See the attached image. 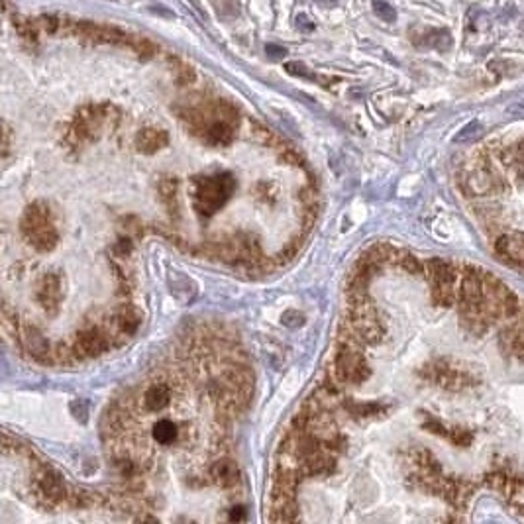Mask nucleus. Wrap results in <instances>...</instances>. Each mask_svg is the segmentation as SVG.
<instances>
[{
    "label": "nucleus",
    "instance_id": "nucleus-12",
    "mask_svg": "<svg viewBox=\"0 0 524 524\" xmlns=\"http://www.w3.org/2000/svg\"><path fill=\"white\" fill-rule=\"evenodd\" d=\"M203 140L210 146H230L234 140V126L228 120H212L203 132Z\"/></svg>",
    "mask_w": 524,
    "mask_h": 524
},
{
    "label": "nucleus",
    "instance_id": "nucleus-15",
    "mask_svg": "<svg viewBox=\"0 0 524 524\" xmlns=\"http://www.w3.org/2000/svg\"><path fill=\"white\" fill-rule=\"evenodd\" d=\"M151 436L153 440L161 446H171L173 442L179 440V426L175 424L169 419H161L153 424V430H151Z\"/></svg>",
    "mask_w": 524,
    "mask_h": 524
},
{
    "label": "nucleus",
    "instance_id": "nucleus-7",
    "mask_svg": "<svg viewBox=\"0 0 524 524\" xmlns=\"http://www.w3.org/2000/svg\"><path fill=\"white\" fill-rule=\"evenodd\" d=\"M499 183H501V179L495 175L493 167L489 165V160L485 155H479L475 163L471 165V169L466 173V189L471 194H477V196L495 193Z\"/></svg>",
    "mask_w": 524,
    "mask_h": 524
},
{
    "label": "nucleus",
    "instance_id": "nucleus-3",
    "mask_svg": "<svg viewBox=\"0 0 524 524\" xmlns=\"http://www.w3.org/2000/svg\"><path fill=\"white\" fill-rule=\"evenodd\" d=\"M424 273L432 285V298L440 307H452L457 303V269L444 260H428L424 263Z\"/></svg>",
    "mask_w": 524,
    "mask_h": 524
},
{
    "label": "nucleus",
    "instance_id": "nucleus-24",
    "mask_svg": "<svg viewBox=\"0 0 524 524\" xmlns=\"http://www.w3.org/2000/svg\"><path fill=\"white\" fill-rule=\"evenodd\" d=\"M424 428H426L428 432L438 434V436H446V438H448V434H450V430L446 428L444 424H440L438 421H432V419L428 422H424Z\"/></svg>",
    "mask_w": 524,
    "mask_h": 524
},
{
    "label": "nucleus",
    "instance_id": "nucleus-18",
    "mask_svg": "<svg viewBox=\"0 0 524 524\" xmlns=\"http://www.w3.org/2000/svg\"><path fill=\"white\" fill-rule=\"evenodd\" d=\"M395 265H399L400 269H405L407 273H412V275L424 273V263L419 262V257H414L412 253H409V251H405V250H397Z\"/></svg>",
    "mask_w": 524,
    "mask_h": 524
},
{
    "label": "nucleus",
    "instance_id": "nucleus-30",
    "mask_svg": "<svg viewBox=\"0 0 524 524\" xmlns=\"http://www.w3.org/2000/svg\"><path fill=\"white\" fill-rule=\"evenodd\" d=\"M230 521H244L246 518V513H244V509L242 507H234L232 509V513L228 514Z\"/></svg>",
    "mask_w": 524,
    "mask_h": 524
},
{
    "label": "nucleus",
    "instance_id": "nucleus-11",
    "mask_svg": "<svg viewBox=\"0 0 524 524\" xmlns=\"http://www.w3.org/2000/svg\"><path fill=\"white\" fill-rule=\"evenodd\" d=\"M238 467L232 459L220 457L218 462L212 464L210 467V481H214L218 487L222 489H232L238 483Z\"/></svg>",
    "mask_w": 524,
    "mask_h": 524
},
{
    "label": "nucleus",
    "instance_id": "nucleus-4",
    "mask_svg": "<svg viewBox=\"0 0 524 524\" xmlns=\"http://www.w3.org/2000/svg\"><path fill=\"white\" fill-rule=\"evenodd\" d=\"M422 377L440 385V387L448 389V391H464V389L477 385V377L473 375L471 369L452 364L448 360H440L436 364L426 365L422 369Z\"/></svg>",
    "mask_w": 524,
    "mask_h": 524
},
{
    "label": "nucleus",
    "instance_id": "nucleus-1",
    "mask_svg": "<svg viewBox=\"0 0 524 524\" xmlns=\"http://www.w3.org/2000/svg\"><path fill=\"white\" fill-rule=\"evenodd\" d=\"M234 189H236V179L232 173L226 171L212 175V177L194 179V210L201 217H212L217 210L226 205V201L232 196Z\"/></svg>",
    "mask_w": 524,
    "mask_h": 524
},
{
    "label": "nucleus",
    "instance_id": "nucleus-16",
    "mask_svg": "<svg viewBox=\"0 0 524 524\" xmlns=\"http://www.w3.org/2000/svg\"><path fill=\"white\" fill-rule=\"evenodd\" d=\"M177 193H179V183L175 181V179H163L160 183V198L163 205L167 206V210L177 217L179 220V214H177V210H179V201H177Z\"/></svg>",
    "mask_w": 524,
    "mask_h": 524
},
{
    "label": "nucleus",
    "instance_id": "nucleus-23",
    "mask_svg": "<svg viewBox=\"0 0 524 524\" xmlns=\"http://www.w3.org/2000/svg\"><path fill=\"white\" fill-rule=\"evenodd\" d=\"M448 438L454 442L456 446H462V448H467V446L473 442V434L466 430V428H452Z\"/></svg>",
    "mask_w": 524,
    "mask_h": 524
},
{
    "label": "nucleus",
    "instance_id": "nucleus-22",
    "mask_svg": "<svg viewBox=\"0 0 524 524\" xmlns=\"http://www.w3.org/2000/svg\"><path fill=\"white\" fill-rule=\"evenodd\" d=\"M373 12L383 22H395V18H397V10L385 0H373Z\"/></svg>",
    "mask_w": 524,
    "mask_h": 524
},
{
    "label": "nucleus",
    "instance_id": "nucleus-20",
    "mask_svg": "<svg viewBox=\"0 0 524 524\" xmlns=\"http://www.w3.org/2000/svg\"><path fill=\"white\" fill-rule=\"evenodd\" d=\"M348 409H350V412H352L353 416H375V414L385 410L381 405H377V403L357 405V403H352V400H348Z\"/></svg>",
    "mask_w": 524,
    "mask_h": 524
},
{
    "label": "nucleus",
    "instance_id": "nucleus-9",
    "mask_svg": "<svg viewBox=\"0 0 524 524\" xmlns=\"http://www.w3.org/2000/svg\"><path fill=\"white\" fill-rule=\"evenodd\" d=\"M495 251L501 255L505 262L513 263L516 267L524 269V234L523 232H511L502 234L495 242Z\"/></svg>",
    "mask_w": 524,
    "mask_h": 524
},
{
    "label": "nucleus",
    "instance_id": "nucleus-5",
    "mask_svg": "<svg viewBox=\"0 0 524 524\" xmlns=\"http://www.w3.org/2000/svg\"><path fill=\"white\" fill-rule=\"evenodd\" d=\"M334 373L340 383H364L365 379L371 375L369 365L364 357V350L338 348Z\"/></svg>",
    "mask_w": 524,
    "mask_h": 524
},
{
    "label": "nucleus",
    "instance_id": "nucleus-27",
    "mask_svg": "<svg viewBox=\"0 0 524 524\" xmlns=\"http://www.w3.org/2000/svg\"><path fill=\"white\" fill-rule=\"evenodd\" d=\"M130 251H132V242H130L128 238H126V239L122 238L115 246V253L118 255V257H126V255H128Z\"/></svg>",
    "mask_w": 524,
    "mask_h": 524
},
{
    "label": "nucleus",
    "instance_id": "nucleus-19",
    "mask_svg": "<svg viewBox=\"0 0 524 524\" xmlns=\"http://www.w3.org/2000/svg\"><path fill=\"white\" fill-rule=\"evenodd\" d=\"M424 44L436 47V49H448L452 46V35L448 34V30H432L430 34H426Z\"/></svg>",
    "mask_w": 524,
    "mask_h": 524
},
{
    "label": "nucleus",
    "instance_id": "nucleus-25",
    "mask_svg": "<svg viewBox=\"0 0 524 524\" xmlns=\"http://www.w3.org/2000/svg\"><path fill=\"white\" fill-rule=\"evenodd\" d=\"M265 53L271 59H283L287 56V49L281 46H275V44H267L265 46Z\"/></svg>",
    "mask_w": 524,
    "mask_h": 524
},
{
    "label": "nucleus",
    "instance_id": "nucleus-6",
    "mask_svg": "<svg viewBox=\"0 0 524 524\" xmlns=\"http://www.w3.org/2000/svg\"><path fill=\"white\" fill-rule=\"evenodd\" d=\"M73 352H75V357L77 362H85L89 357H94V355H101V353L108 352L112 348V342H110V334L104 330V326L101 328H87V330H81L75 340L71 344Z\"/></svg>",
    "mask_w": 524,
    "mask_h": 524
},
{
    "label": "nucleus",
    "instance_id": "nucleus-28",
    "mask_svg": "<svg viewBox=\"0 0 524 524\" xmlns=\"http://www.w3.org/2000/svg\"><path fill=\"white\" fill-rule=\"evenodd\" d=\"M296 26H298L303 32H312V30H314V24L308 20L307 14H298V16H296Z\"/></svg>",
    "mask_w": 524,
    "mask_h": 524
},
{
    "label": "nucleus",
    "instance_id": "nucleus-13",
    "mask_svg": "<svg viewBox=\"0 0 524 524\" xmlns=\"http://www.w3.org/2000/svg\"><path fill=\"white\" fill-rule=\"evenodd\" d=\"M169 144V136L163 130H153V128H146L142 130L136 136V146L142 153H155L158 149L165 148Z\"/></svg>",
    "mask_w": 524,
    "mask_h": 524
},
{
    "label": "nucleus",
    "instance_id": "nucleus-21",
    "mask_svg": "<svg viewBox=\"0 0 524 524\" xmlns=\"http://www.w3.org/2000/svg\"><path fill=\"white\" fill-rule=\"evenodd\" d=\"M481 134H483V126L479 124V122H469V124L462 128V132L456 136V142H459V144L473 142V140H477Z\"/></svg>",
    "mask_w": 524,
    "mask_h": 524
},
{
    "label": "nucleus",
    "instance_id": "nucleus-2",
    "mask_svg": "<svg viewBox=\"0 0 524 524\" xmlns=\"http://www.w3.org/2000/svg\"><path fill=\"white\" fill-rule=\"evenodd\" d=\"M22 234L37 251H51L58 246V230L51 222L49 208L44 203L28 206L22 218Z\"/></svg>",
    "mask_w": 524,
    "mask_h": 524
},
{
    "label": "nucleus",
    "instance_id": "nucleus-10",
    "mask_svg": "<svg viewBox=\"0 0 524 524\" xmlns=\"http://www.w3.org/2000/svg\"><path fill=\"white\" fill-rule=\"evenodd\" d=\"M169 403H171V385L167 379H160V381L151 383L142 395V405L148 412H160V410L167 409Z\"/></svg>",
    "mask_w": 524,
    "mask_h": 524
},
{
    "label": "nucleus",
    "instance_id": "nucleus-26",
    "mask_svg": "<svg viewBox=\"0 0 524 524\" xmlns=\"http://www.w3.org/2000/svg\"><path fill=\"white\" fill-rule=\"evenodd\" d=\"M40 26H42L46 32L53 34V32L58 30V18H56V16H42V18H40Z\"/></svg>",
    "mask_w": 524,
    "mask_h": 524
},
{
    "label": "nucleus",
    "instance_id": "nucleus-29",
    "mask_svg": "<svg viewBox=\"0 0 524 524\" xmlns=\"http://www.w3.org/2000/svg\"><path fill=\"white\" fill-rule=\"evenodd\" d=\"M285 67L287 71L293 73V75H308L307 67H305L303 63H298V61H291V63H287Z\"/></svg>",
    "mask_w": 524,
    "mask_h": 524
},
{
    "label": "nucleus",
    "instance_id": "nucleus-17",
    "mask_svg": "<svg viewBox=\"0 0 524 524\" xmlns=\"http://www.w3.org/2000/svg\"><path fill=\"white\" fill-rule=\"evenodd\" d=\"M485 483L487 487H491L493 491L501 493V495H513L514 493V481L513 477H509L507 473L502 471H493V473H487L485 475Z\"/></svg>",
    "mask_w": 524,
    "mask_h": 524
},
{
    "label": "nucleus",
    "instance_id": "nucleus-8",
    "mask_svg": "<svg viewBox=\"0 0 524 524\" xmlns=\"http://www.w3.org/2000/svg\"><path fill=\"white\" fill-rule=\"evenodd\" d=\"M63 296V289H61V277L58 273H46L40 279L37 285V293L35 298L42 307L46 308L49 314H58L59 303Z\"/></svg>",
    "mask_w": 524,
    "mask_h": 524
},
{
    "label": "nucleus",
    "instance_id": "nucleus-14",
    "mask_svg": "<svg viewBox=\"0 0 524 524\" xmlns=\"http://www.w3.org/2000/svg\"><path fill=\"white\" fill-rule=\"evenodd\" d=\"M502 163L513 169L514 179L518 181V185L524 187V142H518V144H514L509 149H505Z\"/></svg>",
    "mask_w": 524,
    "mask_h": 524
}]
</instances>
